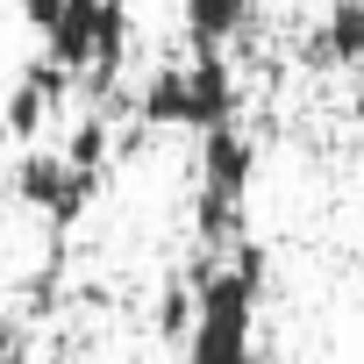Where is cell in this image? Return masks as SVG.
Segmentation results:
<instances>
[{
  "label": "cell",
  "instance_id": "8",
  "mask_svg": "<svg viewBox=\"0 0 364 364\" xmlns=\"http://www.w3.org/2000/svg\"><path fill=\"white\" fill-rule=\"evenodd\" d=\"M321 50L336 65H364V0H336L321 22Z\"/></svg>",
  "mask_w": 364,
  "mask_h": 364
},
{
  "label": "cell",
  "instance_id": "10",
  "mask_svg": "<svg viewBox=\"0 0 364 364\" xmlns=\"http://www.w3.org/2000/svg\"><path fill=\"white\" fill-rule=\"evenodd\" d=\"M150 321H157V336H164V343H186V328H193V279H171Z\"/></svg>",
  "mask_w": 364,
  "mask_h": 364
},
{
  "label": "cell",
  "instance_id": "3",
  "mask_svg": "<svg viewBox=\"0 0 364 364\" xmlns=\"http://www.w3.org/2000/svg\"><path fill=\"white\" fill-rule=\"evenodd\" d=\"M8 193H15L29 215H43L50 229H72V222H86V208H93V193H100V178L79 171V164H65V150L29 143V150L15 157V171H8Z\"/></svg>",
  "mask_w": 364,
  "mask_h": 364
},
{
  "label": "cell",
  "instance_id": "12",
  "mask_svg": "<svg viewBox=\"0 0 364 364\" xmlns=\"http://www.w3.org/2000/svg\"><path fill=\"white\" fill-rule=\"evenodd\" d=\"M22 343H29L22 314H15V307H0V357H8V350H22Z\"/></svg>",
  "mask_w": 364,
  "mask_h": 364
},
{
  "label": "cell",
  "instance_id": "9",
  "mask_svg": "<svg viewBox=\"0 0 364 364\" xmlns=\"http://www.w3.org/2000/svg\"><path fill=\"white\" fill-rule=\"evenodd\" d=\"M107 150H114V129H107V114L93 107V114H86V122L72 129V143H65V164H79V171H93V178H100Z\"/></svg>",
  "mask_w": 364,
  "mask_h": 364
},
{
  "label": "cell",
  "instance_id": "2",
  "mask_svg": "<svg viewBox=\"0 0 364 364\" xmlns=\"http://www.w3.org/2000/svg\"><path fill=\"white\" fill-rule=\"evenodd\" d=\"M250 171H257V150H250V136L236 122L200 136V243L222 250L236 236L243 200H250Z\"/></svg>",
  "mask_w": 364,
  "mask_h": 364
},
{
  "label": "cell",
  "instance_id": "1",
  "mask_svg": "<svg viewBox=\"0 0 364 364\" xmlns=\"http://www.w3.org/2000/svg\"><path fill=\"white\" fill-rule=\"evenodd\" d=\"M264 300V250L243 243L236 264L193 272V328H186V364H250V328Z\"/></svg>",
  "mask_w": 364,
  "mask_h": 364
},
{
  "label": "cell",
  "instance_id": "7",
  "mask_svg": "<svg viewBox=\"0 0 364 364\" xmlns=\"http://www.w3.org/2000/svg\"><path fill=\"white\" fill-rule=\"evenodd\" d=\"M178 8H186V29H193V43H200V50H222V43L243 29L250 0H178Z\"/></svg>",
  "mask_w": 364,
  "mask_h": 364
},
{
  "label": "cell",
  "instance_id": "13",
  "mask_svg": "<svg viewBox=\"0 0 364 364\" xmlns=\"http://www.w3.org/2000/svg\"><path fill=\"white\" fill-rule=\"evenodd\" d=\"M0 364H36V350L22 343V350H8V357H0Z\"/></svg>",
  "mask_w": 364,
  "mask_h": 364
},
{
  "label": "cell",
  "instance_id": "11",
  "mask_svg": "<svg viewBox=\"0 0 364 364\" xmlns=\"http://www.w3.org/2000/svg\"><path fill=\"white\" fill-rule=\"evenodd\" d=\"M15 8H22V22H29L36 36H50V29H58V15H65V0H15Z\"/></svg>",
  "mask_w": 364,
  "mask_h": 364
},
{
  "label": "cell",
  "instance_id": "14",
  "mask_svg": "<svg viewBox=\"0 0 364 364\" xmlns=\"http://www.w3.org/2000/svg\"><path fill=\"white\" fill-rule=\"evenodd\" d=\"M250 364H286V357H250Z\"/></svg>",
  "mask_w": 364,
  "mask_h": 364
},
{
  "label": "cell",
  "instance_id": "5",
  "mask_svg": "<svg viewBox=\"0 0 364 364\" xmlns=\"http://www.w3.org/2000/svg\"><path fill=\"white\" fill-rule=\"evenodd\" d=\"M236 122V72L222 50H193L186 58V129L208 136V129H229Z\"/></svg>",
  "mask_w": 364,
  "mask_h": 364
},
{
  "label": "cell",
  "instance_id": "4",
  "mask_svg": "<svg viewBox=\"0 0 364 364\" xmlns=\"http://www.w3.org/2000/svg\"><path fill=\"white\" fill-rule=\"evenodd\" d=\"M65 93H72V72H58L50 58H29V65H22V79L8 86V100H0V129H8V136L29 150V143L43 136L50 107H58Z\"/></svg>",
  "mask_w": 364,
  "mask_h": 364
},
{
  "label": "cell",
  "instance_id": "6",
  "mask_svg": "<svg viewBox=\"0 0 364 364\" xmlns=\"http://www.w3.org/2000/svg\"><path fill=\"white\" fill-rule=\"evenodd\" d=\"M136 114H143L150 129H186V65L150 72L143 93H136Z\"/></svg>",
  "mask_w": 364,
  "mask_h": 364
}]
</instances>
